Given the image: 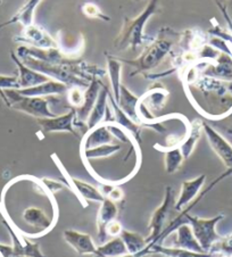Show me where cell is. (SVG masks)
Masks as SVG:
<instances>
[{
	"instance_id": "cell-33",
	"label": "cell",
	"mask_w": 232,
	"mask_h": 257,
	"mask_svg": "<svg viewBox=\"0 0 232 257\" xmlns=\"http://www.w3.org/2000/svg\"><path fill=\"white\" fill-rule=\"evenodd\" d=\"M161 151L165 152V170L169 174H173L178 172L179 169L181 168L182 163L184 161V157L182 155L181 151H180L179 146L175 147H169V148H161Z\"/></svg>"
},
{
	"instance_id": "cell-42",
	"label": "cell",
	"mask_w": 232,
	"mask_h": 257,
	"mask_svg": "<svg viewBox=\"0 0 232 257\" xmlns=\"http://www.w3.org/2000/svg\"><path fill=\"white\" fill-rule=\"evenodd\" d=\"M227 135H230V136H232V130H229V128H225L224 130Z\"/></svg>"
},
{
	"instance_id": "cell-4",
	"label": "cell",
	"mask_w": 232,
	"mask_h": 257,
	"mask_svg": "<svg viewBox=\"0 0 232 257\" xmlns=\"http://www.w3.org/2000/svg\"><path fill=\"white\" fill-rule=\"evenodd\" d=\"M5 95L10 107L36 118H48L57 116L49 109V100L45 97H25L20 95L16 89H6Z\"/></svg>"
},
{
	"instance_id": "cell-19",
	"label": "cell",
	"mask_w": 232,
	"mask_h": 257,
	"mask_svg": "<svg viewBox=\"0 0 232 257\" xmlns=\"http://www.w3.org/2000/svg\"><path fill=\"white\" fill-rule=\"evenodd\" d=\"M167 97H169V91L161 83H155L143 97H140V101L153 114L164 108Z\"/></svg>"
},
{
	"instance_id": "cell-23",
	"label": "cell",
	"mask_w": 232,
	"mask_h": 257,
	"mask_svg": "<svg viewBox=\"0 0 232 257\" xmlns=\"http://www.w3.org/2000/svg\"><path fill=\"white\" fill-rule=\"evenodd\" d=\"M178 44L180 48L184 51H191L196 53L200 48H203L205 45H207V36L200 30H186L181 33L180 40Z\"/></svg>"
},
{
	"instance_id": "cell-9",
	"label": "cell",
	"mask_w": 232,
	"mask_h": 257,
	"mask_svg": "<svg viewBox=\"0 0 232 257\" xmlns=\"http://www.w3.org/2000/svg\"><path fill=\"white\" fill-rule=\"evenodd\" d=\"M213 62H205L201 70L203 76L216 79L224 82H232V57L231 55L221 53Z\"/></svg>"
},
{
	"instance_id": "cell-15",
	"label": "cell",
	"mask_w": 232,
	"mask_h": 257,
	"mask_svg": "<svg viewBox=\"0 0 232 257\" xmlns=\"http://www.w3.org/2000/svg\"><path fill=\"white\" fill-rule=\"evenodd\" d=\"M4 224L10 231V234L13 239V257H47L40 251V247L37 242H31L28 238L17 237L15 231L12 229V226L4 221Z\"/></svg>"
},
{
	"instance_id": "cell-38",
	"label": "cell",
	"mask_w": 232,
	"mask_h": 257,
	"mask_svg": "<svg viewBox=\"0 0 232 257\" xmlns=\"http://www.w3.org/2000/svg\"><path fill=\"white\" fill-rule=\"evenodd\" d=\"M41 182L44 183V187L46 188V189H48L49 192H51V194H55V192H57L58 190L63 189V185L62 183L59 182H56L54 181V180H50V179H42Z\"/></svg>"
},
{
	"instance_id": "cell-11",
	"label": "cell",
	"mask_w": 232,
	"mask_h": 257,
	"mask_svg": "<svg viewBox=\"0 0 232 257\" xmlns=\"http://www.w3.org/2000/svg\"><path fill=\"white\" fill-rule=\"evenodd\" d=\"M101 87H102V83L99 80V78H93L91 81H90L89 87L85 89V91L83 93L82 105L75 108L76 110L75 122H80L81 124L82 123L85 124V122H87L89 115L91 113L93 106L98 99V96H99ZM85 125H87V124H85Z\"/></svg>"
},
{
	"instance_id": "cell-18",
	"label": "cell",
	"mask_w": 232,
	"mask_h": 257,
	"mask_svg": "<svg viewBox=\"0 0 232 257\" xmlns=\"http://www.w3.org/2000/svg\"><path fill=\"white\" fill-rule=\"evenodd\" d=\"M206 181V175L201 174L199 177L195 178L193 180H187V181L182 182L181 186V192H180V197L177 203L174 205V208L177 211H180L187 205L191 203L193 199H196L197 195L203 188L204 183Z\"/></svg>"
},
{
	"instance_id": "cell-22",
	"label": "cell",
	"mask_w": 232,
	"mask_h": 257,
	"mask_svg": "<svg viewBox=\"0 0 232 257\" xmlns=\"http://www.w3.org/2000/svg\"><path fill=\"white\" fill-rule=\"evenodd\" d=\"M40 3H41V0H27V2L23 4V6L21 7L20 10L11 17L10 20L0 24V29L6 28V27H8V25L16 24V23L22 24L23 28L33 24L34 12H36L37 7Z\"/></svg>"
},
{
	"instance_id": "cell-25",
	"label": "cell",
	"mask_w": 232,
	"mask_h": 257,
	"mask_svg": "<svg viewBox=\"0 0 232 257\" xmlns=\"http://www.w3.org/2000/svg\"><path fill=\"white\" fill-rule=\"evenodd\" d=\"M139 100H140L139 97L133 95L126 85L121 84V88H120V99L118 101V104L129 117L141 125L138 114H137V107H138Z\"/></svg>"
},
{
	"instance_id": "cell-10",
	"label": "cell",
	"mask_w": 232,
	"mask_h": 257,
	"mask_svg": "<svg viewBox=\"0 0 232 257\" xmlns=\"http://www.w3.org/2000/svg\"><path fill=\"white\" fill-rule=\"evenodd\" d=\"M119 215V208L116 206V203L109 198H105L102 201L99 211L97 214V228H98V241H99L101 245L106 242L107 239V228L108 225L116 220V217Z\"/></svg>"
},
{
	"instance_id": "cell-1",
	"label": "cell",
	"mask_w": 232,
	"mask_h": 257,
	"mask_svg": "<svg viewBox=\"0 0 232 257\" xmlns=\"http://www.w3.org/2000/svg\"><path fill=\"white\" fill-rule=\"evenodd\" d=\"M181 37V33L174 31L173 29L164 27L160 30L157 37L154 38L152 42L146 45L143 53L136 59H123L119 58L128 65L135 68V72L131 73V76L137 74H144L145 72H150L156 68L170 53L172 47L178 44Z\"/></svg>"
},
{
	"instance_id": "cell-29",
	"label": "cell",
	"mask_w": 232,
	"mask_h": 257,
	"mask_svg": "<svg viewBox=\"0 0 232 257\" xmlns=\"http://www.w3.org/2000/svg\"><path fill=\"white\" fill-rule=\"evenodd\" d=\"M128 254L127 247L124 245L121 237H116L113 240L102 243L97 247L96 257H121Z\"/></svg>"
},
{
	"instance_id": "cell-31",
	"label": "cell",
	"mask_w": 232,
	"mask_h": 257,
	"mask_svg": "<svg viewBox=\"0 0 232 257\" xmlns=\"http://www.w3.org/2000/svg\"><path fill=\"white\" fill-rule=\"evenodd\" d=\"M71 181L76 189V191L79 192L80 196L85 200L102 203L104 199L106 198L104 194H102L99 189H97L96 187H93L92 185H89V183L81 181V180H77L75 178H71Z\"/></svg>"
},
{
	"instance_id": "cell-30",
	"label": "cell",
	"mask_w": 232,
	"mask_h": 257,
	"mask_svg": "<svg viewBox=\"0 0 232 257\" xmlns=\"http://www.w3.org/2000/svg\"><path fill=\"white\" fill-rule=\"evenodd\" d=\"M120 237H121L124 245L127 247L128 254H138V252L143 251L148 246L147 240L139 233L131 232V231L128 230H122Z\"/></svg>"
},
{
	"instance_id": "cell-16",
	"label": "cell",
	"mask_w": 232,
	"mask_h": 257,
	"mask_svg": "<svg viewBox=\"0 0 232 257\" xmlns=\"http://www.w3.org/2000/svg\"><path fill=\"white\" fill-rule=\"evenodd\" d=\"M108 100L111 105V108H113V114H114V123L119 124L120 126L123 127L129 135H130L133 140L137 141V143L140 144L141 141V130H143V126L140 124L136 123L133 119H131L128 115L123 112L121 107L119 106L118 102L114 99V97L109 92L108 95Z\"/></svg>"
},
{
	"instance_id": "cell-2",
	"label": "cell",
	"mask_w": 232,
	"mask_h": 257,
	"mask_svg": "<svg viewBox=\"0 0 232 257\" xmlns=\"http://www.w3.org/2000/svg\"><path fill=\"white\" fill-rule=\"evenodd\" d=\"M160 11V0H150L145 10L135 19L124 17L119 36L115 38L114 47L118 50H137L141 46L148 45L154 38L145 36L144 29L150 17Z\"/></svg>"
},
{
	"instance_id": "cell-34",
	"label": "cell",
	"mask_w": 232,
	"mask_h": 257,
	"mask_svg": "<svg viewBox=\"0 0 232 257\" xmlns=\"http://www.w3.org/2000/svg\"><path fill=\"white\" fill-rule=\"evenodd\" d=\"M6 89H20L19 76L17 75H0V97L4 102L10 107V101L5 95Z\"/></svg>"
},
{
	"instance_id": "cell-12",
	"label": "cell",
	"mask_w": 232,
	"mask_h": 257,
	"mask_svg": "<svg viewBox=\"0 0 232 257\" xmlns=\"http://www.w3.org/2000/svg\"><path fill=\"white\" fill-rule=\"evenodd\" d=\"M11 57L13 59V62L15 63L17 71H19V75L17 76H19L20 89L36 87V85L45 83L47 81L51 80L47 75L42 74L40 72L34 71L32 68H30L29 66L25 65V64L21 61L19 57H17V55L15 53H12Z\"/></svg>"
},
{
	"instance_id": "cell-39",
	"label": "cell",
	"mask_w": 232,
	"mask_h": 257,
	"mask_svg": "<svg viewBox=\"0 0 232 257\" xmlns=\"http://www.w3.org/2000/svg\"><path fill=\"white\" fill-rule=\"evenodd\" d=\"M122 230H123V228H122L121 223L118 221H114V222H111V223L108 225V228H107V233L113 235V237H119V235L121 234Z\"/></svg>"
},
{
	"instance_id": "cell-40",
	"label": "cell",
	"mask_w": 232,
	"mask_h": 257,
	"mask_svg": "<svg viewBox=\"0 0 232 257\" xmlns=\"http://www.w3.org/2000/svg\"><path fill=\"white\" fill-rule=\"evenodd\" d=\"M123 197H124L123 191L120 189V188L114 187L113 189L109 191L108 197H107V198H109L110 200H113V201H115V203H118V201L123 199Z\"/></svg>"
},
{
	"instance_id": "cell-6",
	"label": "cell",
	"mask_w": 232,
	"mask_h": 257,
	"mask_svg": "<svg viewBox=\"0 0 232 257\" xmlns=\"http://www.w3.org/2000/svg\"><path fill=\"white\" fill-rule=\"evenodd\" d=\"M14 41L19 42V44L28 45V47H34V48H59L58 42L46 30L36 24L24 27L22 32L19 36L14 37Z\"/></svg>"
},
{
	"instance_id": "cell-14",
	"label": "cell",
	"mask_w": 232,
	"mask_h": 257,
	"mask_svg": "<svg viewBox=\"0 0 232 257\" xmlns=\"http://www.w3.org/2000/svg\"><path fill=\"white\" fill-rule=\"evenodd\" d=\"M65 241L80 255H94L97 247L91 235L75 230H65L63 233Z\"/></svg>"
},
{
	"instance_id": "cell-32",
	"label": "cell",
	"mask_w": 232,
	"mask_h": 257,
	"mask_svg": "<svg viewBox=\"0 0 232 257\" xmlns=\"http://www.w3.org/2000/svg\"><path fill=\"white\" fill-rule=\"evenodd\" d=\"M120 149H121V145L120 144H107L98 146V147L94 148L85 149V151H81V155H82L84 161H91L97 160V158L109 157L118 153Z\"/></svg>"
},
{
	"instance_id": "cell-26",
	"label": "cell",
	"mask_w": 232,
	"mask_h": 257,
	"mask_svg": "<svg viewBox=\"0 0 232 257\" xmlns=\"http://www.w3.org/2000/svg\"><path fill=\"white\" fill-rule=\"evenodd\" d=\"M147 251L149 255L152 254H161L166 257H215L216 254L213 252H196L182 248H169L160 245V243H153L147 246Z\"/></svg>"
},
{
	"instance_id": "cell-37",
	"label": "cell",
	"mask_w": 232,
	"mask_h": 257,
	"mask_svg": "<svg viewBox=\"0 0 232 257\" xmlns=\"http://www.w3.org/2000/svg\"><path fill=\"white\" fill-rule=\"evenodd\" d=\"M83 93L84 92H82V89L81 88L74 87V88L68 89V101H70L72 107L77 108V107H80L81 105H82Z\"/></svg>"
},
{
	"instance_id": "cell-36",
	"label": "cell",
	"mask_w": 232,
	"mask_h": 257,
	"mask_svg": "<svg viewBox=\"0 0 232 257\" xmlns=\"http://www.w3.org/2000/svg\"><path fill=\"white\" fill-rule=\"evenodd\" d=\"M81 10H82L83 14L90 17V19H100L102 21H109L110 17H108L107 15H105L104 13L101 12V10L97 5H94L92 3H85L81 7Z\"/></svg>"
},
{
	"instance_id": "cell-44",
	"label": "cell",
	"mask_w": 232,
	"mask_h": 257,
	"mask_svg": "<svg viewBox=\"0 0 232 257\" xmlns=\"http://www.w3.org/2000/svg\"><path fill=\"white\" fill-rule=\"evenodd\" d=\"M3 3V0H0V4H2Z\"/></svg>"
},
{
	"instance_id": "cell-21",
	"label": "cell",
	"mask_w": 232,
	"mask_h": 257,
	"mask_svg": "<svg viewBox=\"0 0 232 257\" xmlns=\"http://www.w3.org/2000/svg\"><path fill=\"white\" fill-rule=\"evenodd\" d=\"M108 95H109L108 88H107L106 85L102 84L96 104H94L91 113H90L87 122H85V124H87L88 131L91 130V128H93V127L98 126L99 124L104 123L106 109H107V107H108Z\"/></svg>"
},
{
	"instance_id": "cell-41",
	"label": "cell",
	"mask_w": 232,
	"mask_h": 257,
	"mask_svg": "<svg viewBox=\"0 0 232 257\" xmlns=\"http://www.w3.org/2000/svg\"><path fill=\"white\" fill-rule=\"evenodd\" d=\"M0 256L2 257H13V247L0 243Z\"/></svg>"
},
{
	"instance_id": "cell-17",
	"label": "cell",
	"mask_w": 232,
	"mask_h": 257,
	"mask_svg": "<svg viewBox=\"0 0 232 257\" xmlns=\"http://www.w3.org/2000/svg\"><path fill=\"white\" fill-rule=\"evenodd\" d=\"M66 84L55 80H49L45 83H41L36 87L25 88V89H16V91L20 95L25 97H48V96H56L62 95V93L68 91Z\"/></svg>"
},
{
	"instance_id": "cell-27",
	"label": "cell",
	"mask_w": 232,
	"mask_h": 257,
	"mask_svg": "<svg viewBox=\"0 0 232 257\" xmlns=\"http://www.w3.org/2000/svg\"><path fill=\"white\" fill-rule=\"evenodd\" d=\"M201 134H203V122L199 121V119H195L190 124V126H189V132L186 136V138L182 140V143L179 146L184 160H187L192 154Z\"/></svg>"
},
{
	"instance_id": "cell-3",
	"label": "cell",
	"mask_w": 232,
	"mask_h": 257,
	"mask_svg": "<svg viewBox=\"0 0 232 257\" xmlns=\"http://www.w3.org/2000/svg\"><path fill=\"white\" fill-rule=\"evenodd\" d=\"M201 198H203V196L199 195L198 198H196L195 201L186 208V211L181 213V216L183 218L184 223H188L191 226L192 232L195 234L197 241L199 242L200 247L203 248V250L205 252H210L213 246L223 238L216 232V224L224 218V215L220 214V215L212 218H200L189 215L188 212L190 211L197 203H199V200Z\"/></svg>"
},
{
	"instance_id": "cell-24",
	"label": "cell",
	"mask_w": 232,
	"mask_h": 257,
	"mask_svg": "<svg viewBox=\"0 0 232 257\" xmlns=\"http://www.w3.org/2000/svg\"><path fill=\"white\" fill-rule=\"evenodd\" d=\"M174 246L177 248H182V249L196 252H205L203 248L200 247L199 242L197 241L191 226L188 223L180 224L177 228V239L174 241Z\"/></svg>"
},
{
	"instance_id": "cell-35",
	"label": "cell",
	"mask_w": 232,
	"mask_h": 257,
	"mask_svg": "<svg viewBox=\"0 0 232 257\" xmlns=\"http://www.w3.org/2000/svg\"><path fill=\"white\" fill-rule=\"evenodd\" d=\"M221 254L225 257H232V234L227 235L225 238H222L220 241H217L215 245L213 246L210 252L213 254Z\"/></svg>"
},
{
	"instance_id": "cell-7",
	"label": "cell",
	"mask_w": 232,
	"mask_h": 257,
	"mask_svg": "<svg viewBox=\"0 0 232 257\" xmlns=\"http://www.w3.org/2000/svg\"><path fill=\"white\" fill-rule=\"evenodd\" d=\"M203 132L206 135L210 148L220 157L226 170L232 174V145L206 122H203Z\"/></svg>"
},
{
	"instance_id": "cell-8",
	"label": "cell",
	"mask_w": 232,
	"mask_h": 257,
	"mask_svg": "<svg viewBox=\"0 0 232 257\" xmlns=\"http://www.w3.org/2000/svg\"><path fill=\"white\" fill-rule=\"evenodd\" d=\"M75 118L76 110L74 107H72L64 115H57L55 117L48 118H37V123L45 134H50V132H70L73 136L77 137L76 131L74 130Z\"/></svg>"
},
{
	"instance_id": "cell-5",
	"label": "cell",
	"mask_w": 232,
	"mask_h": 257,
	"mask_svg": "<svg viewBox=\"0 0 232 257\" xmlns=\"http://www.w3.org/2000/svg\"><path fill=\"white\" fill-rule=\"evenodd\" d=\"M174 194H173V188L171 186H167L165 189V196L163 203L160 205L156 211L154 212L152 218L149 222V235L146 239L148 242V245H153L156 241V239L160 237L162 231L164 230V225L166 223L167 217H169L170 213L174 207Z\"/></svg>"
},
{
	"instance_id": "cell-28",
	"label": "cell",
	"mask_w": 232,
	"mask_h": 257,
	"mask_svg": "<svg viewBox=\"0 0 232 257\" xmlns=\"http://www.w3.org/2000/svg\"><path fill=\"white\" fill-rule=\"evenodd\" d=\"M107 58V73H108L110 85H111V91H113L114 99L116 102L120 99V88H121V70H122V64L121 61L118 57L111 56V55L106 54Z\"/></svg>"
},
{
	"instance_id": "cell-20",
	"label": "cell",
	"mask_w": 232,
	"mask_h": 257,
	"mask_svg": "<svg viewBox=\"0 0 232 257\" xmlns=\"http://www.w3.org/2000/svg\"><path fill=\"white\" fill-rule=\"evenodd\" d=\"M113 140L114 137L107 127V124L102 123L85 134L82 143H81V151L98 147L101 145L113 144Z\"/></svg>"
},
{
	"instance_id": "cell-43",
	"label": "cell",
	"mask_w": 232,
	"mask_h": 257,
	"mask_svg": "<svg viewBox=\"0 0 232 257\" xmlns=\"http://www.w3.org/2000/svg\"><path fill=\"white\" fill-rule=\"evenodd\" d=\"M136 2H141V0H136Z\"/></svg>"
},
{
	"instance_id": "cell-45",
	"label": "cell",
	"mask_w": 232,
	"mask_h": 257,
	"mask_svg": "<svg viewBox=\"0 0 232 257\" xmlns=\"http://www.w3.org/2000/svg\"><path fill=\"white\" fill-rule=\"evenodd\" d=\"M215 257H216V256H215ZM224 257H225V256H224Z\"/></svg>"
},
{
	"instance_id": "cell-13",
	"label": "cell",
	"mask_w": 232,
	"mask_h": 257,
	"mask_svg": "<svg viewBox=\"0 0 232 257\" xmlns=\"http://www.w3.org/2000/svg\"><path fill=\"white\" fill-rule=\"evenodd\" d=\"M23 220L25 223L31 225L32 228L37 230L34 237L42 235L54 228L55 220L48 217V215L38 207H29L23 212Z\"/></svg>"
}]
</instances>
